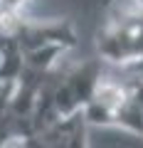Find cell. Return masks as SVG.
<instances>
[{
    "label": "cell",
    "instance_id": "1",
    "mask_svg": "<svg viewBox=\"0 0 143 148\" xmlns=\"http://www.w3.org/2000/svg\"><path fill=\"white\" fill-rule=\"evenodd\" d=\"M81 116L94 126H114L143 136V79L138 72L101 69Z\"/></svg>",
    "mask_w": 143,
    "mask_h": 148
},
{
    "label": "cell",
    "instance_id": "2",
    "mask_svg": "<svg viewBox=\"0 0 143 148\" xmlns=\"http://www.w3.org/2000/svg\"><path fill=\"white\" fill-rule=\"evenodd\" d=\"M99 62L114 69L136 67L143 62V3L141 0H109L106 22L96 32Z\"/></svg>",
    "mask_w": 143,
    "mask_h": 148
},
{
    "label": "cell",
    "instance_id": "3",
    "mask_svg": "<svg viewBox=\"0 0 143 148\" xmlns=\"http://www.w3.org/2000/svg\"><path fill=\"white\" fill-rule=\"evenodd\" d=\"M27 3H30V0H0V20L22 15V10H25Z\"/></svg>",
    "mask_w": 143,
    "mask_h": 148
},
{
    "label": "cell",
    "instance_id": "5",
    "mask_svg": "<svg viewBox=\"0 0 143 148\" xmlns=\"http://www.w3.org/2000/svg\"><path fill=\"white\" fill-rule=\"evenodd\" d=\"M141 3H143V0H141Z\"/></svg>",
    "mask_w": 143,
    "mask_h": 148
},
{
    "label": "cell",
    "instance_id": "4",
    "mask_svg": "<svg viewBox=\"0 0 143 148\" xmlns=\"http://www.w3.org/2000/svg\"><path fill=\"white\" fill-rule=\"evenodd\" d=\"M12 89H15V82H0V119L5 116L8 106H10Z\"/></svg>",
    "mask_w": 143,
    "mask_h": 148
}]
</instances>
